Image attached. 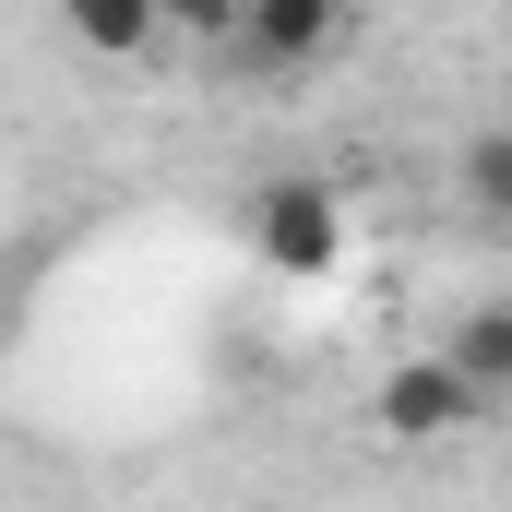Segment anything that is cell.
Here are the masks:
<instances>
[{
	"label": "cell",
	"mask_w": 512,
	"mask_h": 512,
	"mask_svg": "<svg viewBox=\"0 0 512 512\" xmlns=\"http://www.w3.org/2000/svg\"><path fill=\"white\" fill-rule=\"evenodd\" d=\"M251 262L274 286H334L346 274V191L322 167H274L251 191Z\"/></svg>",
	"instance_id": "1"
},
{
	"label": "cell",
	"mask_w": 512,
	"mask_h": 512,
	"mask_svg": "<svg viewBox=\"0 0 512 512\" xmlns=\"http://www.w3.org/2000/svg\"><path fill=\"white\" fill-rule=\"evenodd\" d=\"M477 417H489V405L453 382L441 358H405V370H382V382H370V429H382V441H405V453H429V441H465Z\"/></svg>",
	"instance_id": "2"
},
{
	"label": "cell",
	"mask_w": 512,
	"mask_h": 512,
	"mask_svg": "<svg viewBox=\"0 0 512 512\" xmlns=\"http://www.w3.org/2000/svg\"><path fill=\"white\" fill-rule=\"evenodd\" d=\"M251 72H310L346 48V12L334 0H239V36H227Z\"/></svg>",
	"instance_id": "3"
},
{
	"label": "cell",
	"mask_w": 512,
	"mask_h": 512,
	"mask_svg": "<svg viewBox=\"0 0 512 512\" xmlns=\"http://www.w3.org/2000/svg\"><path fill=\"white\" fill-rule=\"evenodd\" d=\"M441 370L477 393V405H501V393H512V298H477V310L441 334Z\"/></svg>",
	"instance_id": "4"
},
{
	"label": "cell",
	"mask_w": 512,
	"mask_h": 512,
	"mask_svg": "<svg viewBox=\"0 0 512 512\" xmlns=\"http://www.w3.org/2000/svg\"><path fill=\"white\" fill-rule=\"evenodd\" d=\"M453 203H465L477 227H501V239H512V120L465 131V155H453Z\"/></svg>",
	"instance_id": "5"
},
{
	"label": "cell",
	"mask_w": 512,
	"mask_h": 512,
	"mask_svg": "<svg viewBox=\"0 0 512 512\" xmlns=\"http://www.w3.org/2000/svg\"><path fill=\"white\" fill-rule=\"evenodd\" d=\"M60 24H72V48H96V60H155L167 0H72Z\"/></svg>",
	"instance_id": "6"
}]
</instances>
